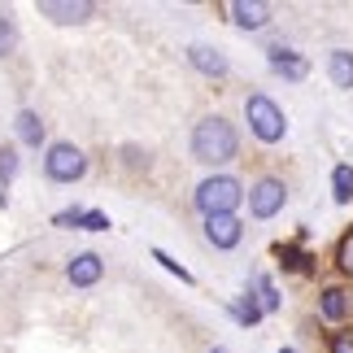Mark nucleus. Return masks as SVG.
I'll use <instances>...</instances> for the list:
<instances>
[{"mask_svg":"<svg viewBox=\"0 0 353 353\" xmlns=\"http://www.w3.org/2000/svg\"><path fill=\"white\" fill-rule=\"evenodd\" d=\"M236 153H240V131L232 118L205 114L192 127V157L201 166H227V161H236Z\"/></svg>","mask_w":353,"mask_h":353,"instance_id":"1","label":"nucleus"},{"mask_svg":"<svg viewBox=\"0 0 353 353\" xmlns=\"http://www.w3.org/2000/svg\"><path fill=\"white\" fill-rule=\"evenodd\" d=\"M240 201H244V183L236 174H210V179H201L196 192H192V205L205 214V219H214V214H236Z\"/></svg>","mask_w":353,"mask_h":353,"instance_id":"2","label":"nucleus"},{"mask_svg":"<svg viewBox=\"0 0 353 353\" xmlns=\"http://www.w3.org/2000/svg\"><path fill=\"white\" fill-rule=\"evenodd\" d=\"M244 118H249V131H253L262 144H279L283 135H288V118H283V110L266 97V92L244 97Z\"/></svg>","mask_w":353,"mask_h":353,"instance_id":"3","label":"nucleus"},{"mask_svg":"<svg viewBox=\"0 0 353 353\" xmlns=\"http://www.w3.org/2000/svg\"><path fill=\"white\" fill-rule=\"evenodd\" d=\"M44 174L52 183H79L88 174V153L79 144L70 140H57V144H48V153H44Z\"/></svg>","mask_w":353,"mask_h":353,"instance_id":"4","label":"nucleus"},{"mask_svg":"<svg viewBox=\"0 0 353 353\" xmlns=\"http://www.w3.org/2000/svg\"><path fill=\"white\" fill-rule=\"evenodd\" d=\"M283 205H288V183L275 179V174H262L249 188V214L253 219H275Z\"/></svg>","mask_w":353,"mask_h":353,"instance_id":"5","label":"nucleus"},{"mask_svg":"<svg viewBox=\"0 0 353 353\" xmlns=\"http://www.w3.org/2000/svg\"><path fill=\"white\" fill-rule=\"evenodd\" d=\"M101 275H105V257H101V253H92V249L74 253L70 262H65V279H70L74 288H97Z\"/></svg>","mask_w":353,"mask_h":353,"instance_id":"6","label":"nucleus"},{"mask_svg":"<svg viewBox=\"0 0 353 353\" xmlns=\"http://www.w3.org/2000/svg\"><path fill=\"white\" fill-rule=\"evenodd\" d=\"M35 9L44 13V18L61 22V26H74V22H88V18H97V5H92V0H39Z\"/></svg>","mask_w":353,"mask_h":353,"instance_id":"7","label":"nucleus"},{"mask_svg":"<svg viewBox=\"0 0 353 353\" xmlns=\"http://www.w3.org/2000/svg\"><path fill=\"white\" fill-rule=\"evenodd\" d=\"M266 65H270L279 79H288V83H301V79L310 74V61H305L296 48H283V44H270V48H266Z\"/></svg>","mask_w":353,"mask_h":353,"instance_id":"8","label":"nucleus"},{"mask_svg":"<svg viewBox=\"0 0 353 353\" xmlns=\"http://www.w3.org/2000/svg\"><path fill=\"white\" fill-rule=\"evenodd\" d=\"M205 240L214 244V249H236V244L244 240V223L236 219V214H214V219H205Z\"/></svg>","mask_w":353,"mask_h":353,"instance_id":"9","label":"nucleus"},{"mask_svg":"<svg viewBox=\"0 0 353 353\" xmlns=\"http://www.w3.org/2000/svg\"><path fill=\"white\" fill-rule=\"evenodd\" d=\"M227 13H232V22L240 26V31H266L270 26V5H262V0H236V5H227Z\"/></svg>","mask_w":353,"mask_h":353,"instance_id":"10","label":"nucleus"},{"mask_svg":"<svg viewBox=\"0 0 353 353\" xmlns=\"http://www.w3.org/2000/svg\"><path fill=\"white\" fill-rule=\"evenodd\" d=\"M188 65L201 70L205 79H227V70H232V61H227L219 48H210V44H192V48H188Z\"/></svg>","mask_w":353,"mask_h":353,"instance_id":"11","label":"nucleus"},{"mask_svg":"<svg viewBox=\"0 0 353 353\" xmlns=\"http://www.w3.org/2000/svg\"><path fill=\"white\" fill-rule=\"evenodd\" d=\"M319 314L327 319V323H345L353 314V292L349 288H336V283H332V288H323L319 292Z\"/></svg>","mask_w":353,"mask_h":353,"instance_id":"12","label":"nucleus"},{"mask_svg":"<svg viewBox=\"0 0 353 353\" xmlns=\"http://www.w3.org/2000/svg\"><path fill=\"white\" fill-rule=\"evenodd\" d=\"M327 79L341 92H353V52L349 48H332L327 52Z\"/></svg>","mask_w":353,"mask_h":353,"instance_id":"13","label":"nucleus"},{"mask_svg":"<svg viewBox=\"0 0 353 353\" xmlns=\"http://www.w3.org/2000/svg\"><path fill=\"white\" fill-rule=\"evenodd\" d=\"M275 257L288 275H310V270H314V257H310L301 244H275Z\"/></svg>","mask_w":353,"mask_h":353,"instance_id":"14","label":"nucleus"},{"mask_svg":"<svg viewBox=\"0 0 353 353\" xmlns=\"http://www.w3.org/2000/svg\"><path fill=\"white\" fill-rule=\"evenodd\" d=\"M232 319L240 323V327H257V323L266 319L262 301H257V288H249V292L240 296V301H232Z\"/></svg>","mask_w":353,"mask_h":353,"instance_id":"15","label":"nucleus"},{"mask_svg":"<svg viewBox=\"0 0 353 353\" xmlns=\"http://www.w3.org/2000/svg\"><path fill=\"white\" fill-rule=\"evenodd\" d=\"M18 140L26 148H39V144H44V118H39L35 110H22L18 114Z\"/></svg>","mask_w":353,"mask_h":353,"instance_id":"16","label":"nucleus"},{"mask_svg":"<svg viewBox=\"0 0 353 353\" xmlns=\"http://www.w3.org/2000/svg\"><path fill=\"white\" fill-rule=\"evenodd\" d=\"M332 201L336 205H349L353 201V166L349 161H341V166L332 170Z\"/></svg>","mask_w":353,"mask_h":353,"instance_id":"17","label":"nucleus"},{"mask_svg":"<svg viewBox=\"0 0 353 353\" xmlns=\"http://www.w3.org/2000/svg\"><path fill=\"white\" fill-rule=\"evenodd\" d=\"M13 48H18V22L9 9H0V57H9Z\"/></svg>","mask_w":353,"mask_h":353,"instance_id":"18","label":"nucleus"},{"mask_svg":"<svg viewBox=\"0 0 353 353\" xmlns=\"http://www.w3.org/2000/svg\"><path fill=\"white\" fill-rule=\"evenodd\" d=\"M253 288H257V296H262V310H266V314H275V310H279L275 279H270V275H253Z\"/></svg>","mask_w":353,"mask_h":353,"instance_id":"19","label":"nucleus"},{"mask_svg":"<svg viewBox=\"0 0 353 353\" xmlns=\"http://www.w3.org/2000/svg\"><path fill=\"white\" fill-rule=\"evenodd\" d=\"M18 174V148L0 144V188H9V179Z\"/></svg>","mask_w":353,"mask_h":353,"instance_id":"20","label":"nucleus"},{"mask_svg":"<svg viewBox=\"0 0 353 353\" xmlns=\"http://www.w3.org/2000/svg\"><path fill=\"white\" fill-rule=\"evenodd\" d=\"M148 253H153V262H161V266L170 270V275H179L183 283H196V275H192V270H188V266H179V262H174V257H170L166 249H148Z\"/></svg>","mask_w":353,"mask_h":353,"instance_id":"21","label":"nucleus"},{"mask_svg":"<svg viewBox=\"0 0 353 353\" xmlns=\"http://www.w3.org/2000/svg\"><path fill=\"white\" fill-rule=\"evenodd\" d=\"M336 266H341L345 275H353V227L341 236V244H336Z\"/></svg>","mask_w":353,"mask_h":353,"instance_id":"22","label":"nucleus"},{"mask_svg":"<svg viewBox=\"0 0 353 353\" xmlns=\"http://www.w3.org/2000/svg\"><path fill=\"white\" fill-rule=\"evenodd\" d=\"M79 232H110V214H105V210H83Z\"/></svg>","mask_w":353,"mask_h":353,"instance_id":"23","label":"nucleus"},{"mask_svg":"<svg viewBox=\"0 0 353 353\" xmlns=\"http://www.w3.org/2000/svg\"><path fill=\"white\" fill-rule=\"evenodd\" d=\"M327 349H332V353H353V327H341V332H332Z\"/></svg>","mask_w":353,"mask_h":353,"instance_id":"24","label":"nucleus"},{"mask_svg":"<svg viewBox=\"0 0 353 353\" xmlns=\"http://www.w3.org/2000/svg\"><path fill=\"white\" fill-rule=\"evenodd\" d=\"M79 219H83V210H79V205H70V210L52 214V227H79Z\"/></svg>","mask_w":353,"mask_h":353,"instance_id":"25","label":"nucleus"},{"mask_svg":"<svg viewBox=\"0 0 353 353\" xmlns=\"http://www.w3.org/2000/svg\"><path fill=\"white\" fill-rule=\"evenodd\" d=\"M210 353H232V349H223V345H214V349H210Z\"/></svg>","mask_w":353,"mask_h":353,"instance_id":"26","label":"nucleus"},{"mask_svg":"<svg viewBox=\"0 0 353 353\" xmlns=\"http://www.w3.org/2000/svg\"><path fill=\"white\" fill-rule=\"evenodd\" d=\"M279 353H296V349H279Z\"/></svg>","mask_w":353,"mask_h":353,"instance_id":"27","label":"nucleus"}]
</instances>
